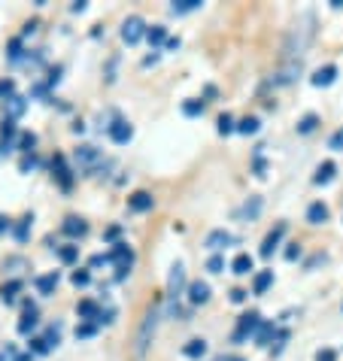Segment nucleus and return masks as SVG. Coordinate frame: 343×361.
<instances>
[{"mask_svg": "<svg viewBox=\"0 0 343 361\" xmlns=\"http://www.w3.org/2000/svg\"><path fill=\"white\" fill-rule=\"evenodd\" d=\"M158 319H161V298H155V304L146 310L143 322H140V328H137V337H134V353H137V358L146 355V349H149V343H152V337H155Z\"/></svg>", "mask_w": 343, "mask_h": 361, "instance_id": "1", "label": "nucleus"}, {"mask_svg": "<svg viewBox=\"0 0 343 361\" xmlns=\"http://www.w3.org/2000/svg\"><path fill=\"white\" fill-rule=\"evenodd\" d=\"M261 322H265V319H261L258 310H249V313H243V316L237 319V325H234V334H231V340H234V343H249V340H255Z\"/></svg>", "mask_w": 343, "mask_h": 361, "instance_id": "2", "label": "nucleus"}, {"mask_svg": "<svg viewBox=\"0 0 343 361\" xmlns=\"http://www.w3.org/2000/svg\"><path fill=\"white\" fill-rule=\"evenodd\" d=\"M109 258H113L116 264V283H122V279L131 274V267H134V249H131L128 243H116L113 249H109Z\"/></svg>", "mask_w": 343, "mask_h": 361, "instance_id": "3", "label": "nucleus"}, {"mask_svg": "<svg viewBox=\"0 0 343 361\" xmlns=\"http://www.w3.org/2000/svg\"><path fill=\"white\" fill-rule=\"evenodd\" d=\"M286 231H289V225L286 222H277L274 228L265 234V240H261V246H258V255L261 258H270L279 249V243H282V237H286Z\"/></svg>", "mask_w": 343, "mask_h": 361, "instance_id": "4", "label": "nucleus"}, {"mask_svg": "<svg viewBox=\"0 0 343 361\" xmlns=\"http://www.w3.org/2000/svg\"><path fill=\"white\" fill-rule=\"evenodd\" d=\"M146 31H149V27H146V22L140 16H131V18H125V22H122V39L128 46H137L140 39L146 37Z\"/></svg>", "mask_w": 343, "mask_h": 361, "instance_id": "5", "label": "nucleus"}, {"mask_svg": "<svg viewBox=\"0 0 343 361\" xmlns=\"http://www.w3.org/2000/svg\"><path fill=\"white\" fill-rule=\"evenodd\" d=\"M261 209H265V200H261L258 195H252L243 207L234 209V219H237V222H255V219L261 216Z\"/></svg>", "mask_w": 343, "mask_h": 361, "instance_id": "6", "label": "nucleus"}, {"mask_svg": "<svg viewBox=\"0 0 343 361\" xmlns=\"http://www.w3.org/2000/svg\"><path fill=\"white\" fill-rule=\"evenodd\" d=\"M337 76H340L337 64H325V67H319L316 73L310 76V85H313V88H331V85L337 82Z\"/></svg>", "mask_w": 343, "mask_h": 361, "instance_id": "7", "label": "nucleus"}, {"mask_svg": "<svg viewBox=\"0 0 343 361\" xmlns=\"http://www.w3.org/2000/svg\"><path fill=\"white\" fill-rule=\"evenodd\" d=\"M234 243V234H231V231H225V228H216V231H210L207 234V240H204V246L210 249V252H222V249L225 246H231Z\"/></svg>", "mask_w": 343, "mask_h": 361, "instance_id": "8", "label": "nucleus"}, {"mask_svg": "<svg viewBox=\"0 0 343 361\" xmlns=\"http://www.w3.org/2000/svg\"><path fill=\"white\" fill-rule=\"evenodd\" d=\"M52 173H55V179H58V185L64 188V192H70L73 188V170L67 167V161H64V155H55L52 158Z\"/></svg>", "mask_w": 343, "mask_h": 361, "instance_id": "9", "label": "nucleus"}, {"mask_svg": "<svg viewBox=\"0 0 343 361\" xmlns=\"http://www.w3.org/2000/svg\"><path fill=\"white\" fill-rule=\"evenodd\" d=\"M186 288V267L183 264H174L170 267V276H167V298H179Z\"/></svg>", "mask_w": 343, "mask_h": 361, "instance_id": "10", "label": "nucleus"}, {"mask_svg": "<svg viewBox=\"0 0 343 361\" xmlns=\"http://www.w3.org/2000/svg\"><path fill=\"white\" fill-rule=\"evenodd\" d=\"M107 134H109V140H113V143L125 146V143H131V140H134V128H131L125 118H116V122L107 128Z\"/></svg>", "mask_w": 343, "mask_h": 361, "instance_id": "11", "label": "nucleus"}, {"mask_svg": "<svg viewBox=\"0 0 343 361\" xmlns=\"http://www.w3.org/2000/svg\"><path fill=\"white\" fill-rule=\"evenodd\" d=\"M210 283H204V279H195V283H188V304L191 307H204L210 300Z\"/></svg>", "mask_w": 343, "mask_h": 361, "instance_id": "12", "label": "nucleus"}, {"mask_svg": "<svg viewBox=\"0 0 343 361\" xmlns=\"http://www.w3.org/2000/svg\"><path fill=\"white\" fill-rule=\"evenodd\" d=\"M61 231L70 240H83L88 234V222H85V219H79V216H67L61 222Z\"/></svg>", "mask_w": 343, "mask_h": 361, "instance_id": "13", "label": "nucleus"}, {"mask_svg": "<svg viewBox=\"0 0 343 361\" xmlns=\"http://www.w3.org/2000/svg\"><path fill=\"white\" fill-rule=\"evenodd\" d=\"M152 207H155V197L149 192H134L128 197V209H131V213H149Z\"/></svg>", "mask_w": 343, "mask_h": 361, "instance_id": "14", "label": "nucleus"}, {"mask_svg": "<svg viewBox=\"0 0 343 361\" xmlns=\"http://www.w3.org/2000/svg\"><path fill=\"white\" fill-rule=\"evenodd\" d=\"M277 334H279V325L277 322H261V328H258V334H255V346H261V349H267L270 343L277 340Z\"/></svg>", "mask_w": 343, "mask_h": 361, "instance_id": "15", "label": "nucleus"}, {"mask_svg": "<svg viewBox=\"0 0 343 361\" xmlns=\"http://www.w3.org/2000/svg\"><path fill=\"white\" fill-rule=\"evenodd\" d=\"M337 176V164L335 161H322L316 167V173H313V185H331Z\"/></svg>", "mask_w": 343, "mask_h": 361, "instance_id": "16", "label": "nucleus"}, {"mask_svg": "<svg viewBox=\"0 0 343 361\" xmlns=\"http://www.w3.org/2000/svg\"><path fill=\"white\" fill-rule=\"evenodd\" d=\"M328 219H331L328 204H322V200H313V204L307 207V222L310 225H325Z\"/></svg>", "mask_w": 343, "mask_h": 361, "instance_id": "17", "label": "nucleus"}, {"mask_svg": "<svg viewBox=\"0 0 343 361\" xmlns=\"http://www.w3.org/2000/svg\"><path fill=\"white\" fill-rule=\"evenodd\" d=\"M37 322H40V313H37V307L28 300L25 304V316L18 319V334H31V331L37 328Z\"/></svg>", "mask_w": 343, "mask_h": 361, "instance_id": "18", "label": "nucleus"}, {"mask_svg": "<svg viewBox=\"0 0 343 361\" xmlns=\"http://www.w3.org/2000/svg\"><path fill=\"white\" fill-rule=\"evenodd\" d=\"M252 270H255V258H252L249 252L234 255V262H231V274H237V276H249Z\"/></svg>", "mask_w": 343, "mask_h": 361, "instance_id": "19", "label": "nucleus"}, {"mask_svg": "<svg viewBox=\"0 0 343 361\" xmlns=\"http://www.w3.org/2000/svg\"><path fill=\"white\" fill-rule=\"evenodd\" d=\"M58 283H61V274H58V270H52V274H46V276H37V292L43 298H49V295H55Z\"/></svg>", "mask_w": 343, "mask_h": 361, "instance_id": "20", "label": "nucleus"}, {"mask_svg": "<svg viewBox=\"0 0 343 361\" xmlns=\"http://www.w3.org/2000/svg\"><path fill=\"white\" fill-rule=\"evenodd\" d=\"M319 125H322V118L316 113H307V116H301L298 118V125H295V131L301 137H310V134H316L319 131Z\"/></svg>", "mask_w": 343, "mask_h": 361, "instance_id": "21", "label": "nucleus"}, {"mask_svg": "<svg viewBox=\"0 0 343 361\" xmlns=\"http://www.w3.org/2000/svg\"><path fill=\"white\" fill-rule=\"evenodd\" d=\"M183 355L191 358V361H200V358L207 355V340L204 337H191L188 343L183 346Z\"/></svg>", "mask_w": 343, "mask_h": 361, "instance_id": "22", "label": "nucleus"}, {"mask_svg": "<svg viewBox=\"0 0 343 361\" xmlns=\"http://www.w3.org/2000/svg\"><path fill=\"white\" fill-rule=\"evenodd\" d=\"M270 286H274V270H258L252 276V295H265Z\"/></svg>", "mask_w": 343, "mask_h": 361, "instance_id": "23", "label": "nucleus"}, {"mask_svg": "<svg viewBox=\"0 0 343 361\" xmlns=\"http://www.w3.org/2000/svg\"><path fill=\"white\" fill-rule=\"evenodd\" d=\"M76 316L83 319V322H95V325H97L100 307L95 304V300H79V304H76Z\"/></svg>", "mask_w": 343, "mask_h": 361, "instance_id": "24", "label": "nucleus"}, {"mask_svg": "<svg viewBox=\"0 0 343 361\" xmlns=\"http://www.w3.org/2000/svg\"><path fill=\"white\" fill-rule=\"evenodd\" d=\"M76 161L83 164V167H95L100 161V149H95V146H79L76 149Z\"/></svg>", "mask_w": 343, "mask_h": 361, "instance_id": "25", "label": "nucleus"}, {"mask_svg": "<svg viewBox=\"0 0 343 361\" xmlns=\"http://www.w3.org/2000/svg\"><path fill=\"white\" fill-rule=\"evenodd\" d=\"M4 109H6V118H13V122H16L18 116H25V109H28V100H25L22 94H16V97H9V100H6V104H4Z\"/></svg>", "mask_w": 343, "mask_h": 361, "instance_id": "26", "label": "nucleus"}, {"mask_svg": "<svg viewBox=\"0 0 343 361\" xmlns=\"http://www.w3.org/2000/svg\"><path fill=\"white\" fill-rule=\"evenodd\" d=\"M204 109H207V100L204 97H188V100H183V116L186 118L204 116Z\"/></svg>", "mask_w": 343, "mask_h": 361, "instance_id": "27", "label": "nucleus"}, {"mask_svg": "<svg viewBox=\"0 0 343 361\" xmlns=\"http://www.w3.org/2000/svg\"><path fill=\"white\" fill-rule=\"evenodd\" d=\"M16 134H18L16 122H13V118H4V125H0V152H4V149H9V143L16 140Z\"/></svg>", "mask_w": 343, "mask_h": 361, "instance_id": "28", "label": "nucleus"}, {"mask_svg": "<svg viewBox=\"0 0 343 361\" xmlns=\"http://www.w3.org/2000/svg\"><path fill=\"white\" fill-rule=\"evenodd\" d=\"M261 131V118L258 116H246V118H240L237 122V134H243V137H255Z\"/></svg>", "mask_w": 343, "mask_h": 361, "instance_id": "29", "label": "nucleus"}, {"mask_svg": "<svg viewBox=\"0 0 343 361\" xmlns=\"http://www.w3.org/2000/svg\"><path fill=\"white\" fill-rule=\"evenodd\" d=\"M204 6V0H174L170 4V13L174 16H188V13H195V9Z\"/></svg>", "mask_w": 343, "mask_h": 361, "instance_id": "30", "label": "nucleus"}, {"mask_svg": "<svg viewBox=\"0 0 343 361\" xmlns=\"http://www.w3.org/2000/svg\"><path fill=\"white\" fill-rule=\"evenodd\" d=\"M216 131H219V137L237 134V118H234V116H231V113H222V116L216 118Z\"/></svg>", "mask_w": 343, "mask_h": 361, "instance_id": "31", "label": "nucleus"}, {"mask_svg": "<svg viewBox=\"0 0 343 361\" xmlns=\"http://www.w3.org/2000/svg\"><path fill=\"white\" fill-rule=\"evenodd\" d=\"M22 288H25L22 279H9V283L0 288V298H4V304H16V295L22 292Z\"/></svg>", "mask_w": 343, "mask_h": 361, "instance_id": "32", "label": "nucleus"}, {"mask_svg": "<svg viewBox=\"0 0 343 361\" xmlns=\"http://www.w3.org/2000/svg\"><path fill=\"white\" fill-rule=\"evenodd\" d=\"M31 222H34V216H31V213H28V216H22V219H18V222H16L13 234H16V240H18V243H25V240L31 237Z\"/></svg>", "mask_w": 343, "mask_h": 361, "instance_id": "33", "label": "nucleus"}, {"mask_svg": "<svg viewBox=\"0 0 343 361\" xmlns=\"http://www.w3.org/2000/svg\"><path fill=\"white\" fill-rule=\"evenodd\" d=\"M146 39H149V46H161V43H167V27L164 25H152V27H149V31H146Z\"/></svg>", "mask_w": 343, "mask_h": 361, "instance_id": "34", "label": "nucleus"}, {"mask_svg": "<svg viewBox=\"0 0 343 361\" xmlns=\"http://www.w3.org/2000/svg\"><path fill=\"white\" fill-rule=\"evenodd\" d=\"M58 258H61V264H76L79 262V246H73V243L58 246Z\"/></svg>", "mask_w": 343, "mask_h": 361, "instance_id": "35", "label": "nucleus"}, {"mask_svg": "<svg viewBox=\"0 0 343 361\" xmlns=\"http://www.w3.org/2000/svg\"><path fill=\"white\" fill-rule=\"evenodd\" d=\"M18 152H25V155H34V146H37V134H31V131H25L22 137H18Z\"/></svg>", "mask_w": 343, "mask_h": 361, "instance_id": "36", "label": "nucleus"}, {"mask_svg": "<svg viewBox=\"0 0 343 361\" xmlns=\"http://www.w3.org/2000/svg\"><path fill=\"white\" fill-rule=\"evenodd\" d=\"M6 58L13 64L22 61V37H16V39H9V46H6Z\"/></svg>", "mask_w": 343, "mask_h": 361, "instance_id": "37", "label": "nucleus"}, {"mask_svg": "<svg viewBox=\"0 0 343 361\" xmlns=\"http://www.w3.org/2000/svg\"><path fill=\"white\" fill-rule=\"evenodd\" d=\"M28 353H34V355H49V353H52V346H49L43 337H31V343H28Z\"/></svg>", "mask_w": 343, "mask_h": 361, "instance_id": "38", "label": "nucleus"}, {"mask_svg": "<svg viewBox=\"0 0 343 361\" xmlns=\"http://www.w3.org/2000/svg\"><path fill=\"white\" fill-rule=\"evenodd\" d=\"M289 328H279V334H277V343L274 346H270V353H274V358L277 355H282V349H286V343H289Z\"/></svg>", "mask_w": 343, "mask_h": 361, "instance_id": "39", "label": "nucleus"}, {"mask_svg": "<svg viewBox=\"0 0 343 361\" xmlns=\"http://www.w3.org/2000/svg\"><path fill=\"white\" fill-rule=\"evenodd\" d=\"M97 328H100V325H95V322H79V325H76V337H79V340H88V337L97 334Z\"/></svg>", "mask_w": 343, "mask_h": 361, "instance_id": "40", "label": "nucleus"}, {"mask_svg": "<svg viewBox=\"0 0 343 361\" xmlns=\"http://www.w3.org/2000/svg\"><path fill=\"white\" fill-rule=\"evenodd\" d=\"M261 149H265V146H258L255 161H252V170H255V176H258V179H265V176H267V161H265V158H261Z\"/></svg>", "mask_w": 343, "mask_h": 361, "instance_id": "41", "label": "nucleus"}, {"mask_svg": "<svg viewBox=\"0 0 343 361\" xmlns=\"http://www.w3.org/2000/svg\"><path fill=\"white\" fill-rule=\"evenodd\" d=\"M207 270H210V274H222V270H225V255H210L207 258Z\"/></svg>", "mask_w": 343, "mask_h": 361, "instance_id": "42", "label": "nucleus"}, {"mask_svg": "<svg viewBox=\"0 0 343 361\" xmlns=\"http://www.w3.org/2000/svg\"><path fill=\"white\" fill-rule=\"evenodd\" d=\"M70 279H73L76 288H85L88 283H92V270H73V276H70Z\"/></svg>", "mask_w": 343, "mask_h": 361, "instance_id": "43", "label": "nucleus"}, {"mask_svg": "<svg viewBox=\"0 0 343 361\" xmlns=\"http://www.w3.org/2000/svg\"><path fill=\"white\" fill-rule=\"evenodd\" d=\"M9 97H16V82L13 79H0V100L6 104Z\"/></svg>", "mask_w": 343, "mask_h": 361, "instance_id": "44", "label": "nucleus"}, {"mask_svg": "<svg viewBox=\"0 0 343 361\" xmlns=\"http://www.w3.org/2000/svg\"><path fill=\"white\" fill-rule=\"evenodd\" d=\"M328 149H331V152H343V128H337V131L331 134V140H328Z\"/></svg>", "mask_w": 343, "mask_h": 361, "instance_id": "45", "label": "nucleus"}, {"mask_svg": "<svg viewBox=\"0 0 343 361\" xmlns=\"http://www.w3.org/2000/svg\"><path fill=\"white\" fill-rule=\"evenodd\" d=\"M301 252H304V249H301V243H289L286 252H282V258H286V262H298Z\"/></svg>", "mask_w": 343, "mask_h": 361, "instance_id": "46", "label": "nucleus"}, {"mask_svg": "<svg viewBox=\"0 0 343 361\" xmlns=\"http://www.w3.org/2000/svg\"><path fill=\"white\" fill-rule=\"evenodd\" d=\"M43 340H46V343H49V346H52V349H55L58 343H61V328H49V331H46V334H43Z\"/></svg>", "mask_w": 343, "mask_h": 361, "instance_id": "47", "label": "nucleus"}, {"mask_svg": "<svg viewBox=\"0 0 343 361\" xmlns=\"http://www.w3.org/2000/svg\"><path fill=\"white\" fill-rule=\"evenodd\" d=\"M119 234H122V225H109L107 231H104V240H109V243H122V240H119Z\"/></svg>", "mask_w": 343, "mask_h": 361, "instance_id": "48", "label": "nucleus"}, {"mask_svg": "<svg viewBox=\"0 0 343 361\" xmlns=\"http://www.w3.org/2000/svg\"><path fill=\"white\" fill-rule=\"evenodd\" d=\"M113 319H116V310H113V307H107V310H100L97 325H113Z\"/></svg>", "mask_w": 343, "mask_h": 361, "instance_id": "49", "label": "nucleus"}, {"mask_svg": "<svg viewBox=\"0 0 343 361\" xmlns=\"http://www.w3.org/2000/svg\"><path fill=\"white\" fill-rule=\"evenodd\" d=\"M316 361H337V349H331V346L319 349V353H316Z\"/></svg>", "mask_w": 343, "mask_h": 361, "instance_id": "50", "label": "nucleus"}, {"mask_svg": "<svg viewBox=\"0 0 343 361\" xmlns=\"http://www.w3.org/2000/svg\"><path fill=\"white\" fill-rule=\"evenodd\" d=\"M37 167V155H25L22 161H18V170H22V173H28V170H34Z\"/></svg>", "mask_w": 343, "mask_h": 361, "instance_id": "51", "label": "nucleus"}, {"mask_svg": "<svg viewBox=\"0 0 343 361\" xmlns=\"http://www.w3.org/2000/svg\"><path fill=\"white\" fill-rule=\"evenodd\" d=\"M107 264H113L109 255H92V262H88V267H107Z\"/></svg>", "mask_w": 343, "mask_h": 361, "instance_id": "52", "label": "nucleus"}, {"mask_svg": "<svg viewBox=\"0 0 343 361\" xmlns=\"http://www.w3.org/2000/svg\"><path fill=\"white\" fill-rule=\"evenodd\" d=\"M328 262V255L325 252H316V255H313L310 258V262H307V270H313V267H319V264H325Z\"/></svg>", "mask_w": 343, "mask_h": 361, "instance_id": "53", "label": "nucleus"}, {"mask_svg": "<svg viewBox=\"0 0 343 361\" xmlns=\"http://www.w3.org/2000/svg\"><path fill=\"white\" fill-rule=\"evenodd\" d=\"M246 298H249L246 288H231V300H234V304H243Z\"/></svg>", "mask_w": 343, "mask_h": 361, "instance_id": "54", "label": "nucleus"}, {"mask_svg": "<svg viewBox=\"0 0 343 361\" xmlns=\"http://www.w3.org/2000/svg\"><path fill=\"white\" fill-rule=\"evenodd\" d=\"M88 9V0H73V4H70V13H85Z\"/></svg>", "mask_w": 343, "mask_h": 361, "instance_id": "55", "label": "nucleus"}, {"mask_svg": "<svg viewBox=\"0 0 343 361\" xmlns=\"http://www.w3.org/2000/svg\"><path fill=\"white\" fill-rule=\"evenodd\" d=\"M9 228H13V225H9V219H4V216H0V234H6Z\"/></svg>", "mask_w": 343, "mask_h": 361, "instance_id": "56", "label": "nucleus"}, {"mask_svg": "<svg viewBox=\"0 0 343 361\" xmlns=\"http://www.w3.org/2000/svg\"><path fill=\"white\" fill-rule=\"evenodd\" d=\"M13 361H34V353H22V355H16Z\"/></svg>", "mask_w": 343, "mask_h": 361, "instance_id": "57", "label": "nucleus"}, {"mask_svg": "<svg viewBox=\"0 0 343 361\" xmlns=\"http://www.w3.org/2000/svg\"><path fill=\"white\" fill-rule=\"evenodd\" d=\"M37 27H40L37 22H28V25H25V37H28V34H34V31H37Z\"/></svg>", "mask_w": 343, "mask_h": 361, "instance_id": "58", "label": "nucleus"}, {"mask_svg": "<svg viewBox=\"0 0 343 361\" xmlns=\"http://www.w3.org/2000/svg\"><path fill=\"white\" fill-rule=\"evenodd\" d=\"M164 46H167V49H179V37H170Z\"/></svg>", "mask_w": 343, "mask_h": 361, "instance_id": "59", "label": "nucleus"}, {"mask_svg": "<svg viewBox=\"0 0 343 361\" xmlns=\"http://www.w3.org/2000/svg\"><path fill=\"white\" fill-rule=\"evenodd\" d=\"M225 361H246V358H240V355H228Z\"/></svg>", "mask_w": 343, "mask_h": 361, "instance_id": "60", "label": "nucleus"}, {"mask_svg": "<svg viewBox=\"0 0 343 361\" xmlns=\"http://www.w3.org/2000/svg\"><path fill=\"white\" fill-rule=\"evenodd\" d=\"M340 313H343V304H340Z\"/></svg>", "mask_w": 343, "mask_h": 361, "instance_id": "61", "label": "nucleus"}]
</instances>
